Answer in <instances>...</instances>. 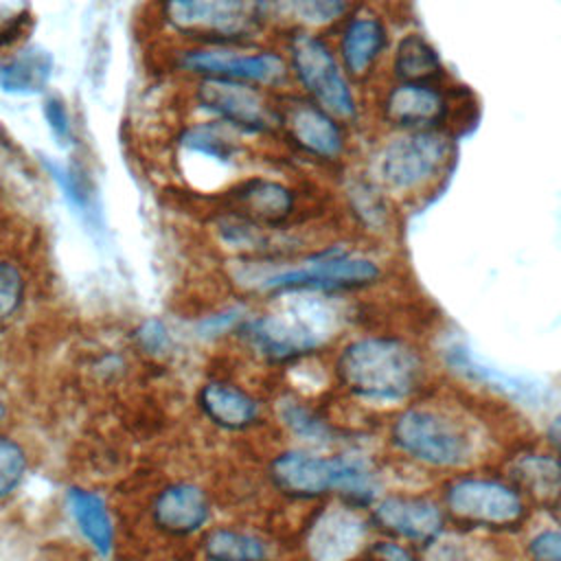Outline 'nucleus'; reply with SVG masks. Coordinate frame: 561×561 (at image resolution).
I'll return each mask as SVG.
<instances>
[{
  "instance_id": "nucleus-1",
  "label": "nucleus",
  "mask_w": 561,
  "mask_h": 561,
  "mask_svg": "<svg viewBox=\"0 0 561 561\" xmlns=\"http://www.w3.org/2000/svg\"><path fill=\"white\" fill-rule=\"evenodd\" d=\"M145 20L160 48L274 39L267 0H149Z\"/></svg>"
},
{
  "instance_id": "nucleus-2",
  "label": "nucleus",
  "mask_w": 561,
  "mask_h": 561,
  "mask_svg": "<svg viewBox=\"0 0 561 561\" xmlns=\"http://www.w3.org/2000/svg\"><path fill=\"white\" fill-rule=\"evenodd\" d=\"M379 276L381 270L373 259L340 245L324 248L300 261H278L272 256L243 261L237 272V280L241 285L272 296L362 289L377 283Z\"/></svg>"
},
{
  "instance_id": "nucleus-3",
  "label": "nucleus",
  "mask_w": 561,
  "mask_h": 561,
  "mask_svg": "<svg viewBox=\"0 0 561 561\" xmlns=\"http://www.w3.org/2000/svg\"><path fill=\"white\" fill-rule=\"evenodd\" d=\"M456 162L451 131H388L368 151L364 171L390 197L432 193Z\"/></svg>"
},
{
  "instance_id": "nucleus-4",
  "label": "nucleus",
  "mask_w": 561,
  "mask_h": 561,
  "mask_svg": "<svg viewBox=\"0 0 561 561\" xmlns=\"http://www.w3.org/2000/svg\"><path fill=\"white\" fill-rule=\"evenodd\" d=\"M164 68L180 81L230 79L274 94L291 90L287 59L276 39L217 46L162 48Z\"/></svg>"
},
{
  "instance_id": "nucleus-5",
  "label": "nucleus",
  "mask_w": 561,
  "mask_h": 561,
  "mask_svg": "<svg viewBox=\"0 0 561 561\" xmlns=\"http://www.w3.org/2000/svg\"><path fill=\"white\" fill-rule=\"evenodd\" d=\"M274 39L287 59L291 90L357 129L364 118L362 88L346 75L331 37L285 33Z\"/></svg>"
},
{
  "instance_id": "nucleus-6",
  "label": "nucleus",
  "mask_w": 561,
  "mask_h": 561,
  "mask_svg": "<svg viewBox=\"0 0 561 561\" xmlns=\"http://www.w3.org/2000/svg\"><path fill=\"white\" fill-rule=\"evenodd\" d=\"M353 127L300 96L294 90L278 94V127L272 147L309 169L344 173L355 153Z\"/></svg>"
},
{
  "instance_id": "nucleus-7",
  "label": "nucleus",
  "mask_w": 561,
  "mask_h": 561,
  "mask_svg": "<svg viewBox=\"0 0 561 561\" xmlns=\"http://www.w3.org/2000/svg\"><path fill=\"white\" fill-rule=\"evenodd\" d=\"M276 311L259 318H248L241 327L250 344L274 362L305 355L333 333L337 313L327 298L311 291L283 294Z\"/></svg>"
},
{
  "instance_id": "nucleus-8",
  "label": "nucleus",
  "mask_w": 561,
  "mask_h": 561,
  "mask_svg": "<svg viewBox=\"0 0 561 561\" xmlns=\"http://www.w3.org/2000/svg\"><path fill=\"white\" fill-rule=\"evenodd\" d=\"M184 107L193 116L219 121L256 145L274 142L278 94L230 79L184 81Z\"/></svg>"
},
{
  "instance_id": "nucleus-9",
  "label": "nucleus",
  "mask_w": 561,
  "mask_h": 561,
  "mask_svg": "<svg viewBox=\"0 0 561 561\" xmlns=\"http://www.w3.org/2000/svg\"><path fill=\"white\" fill-rule=\"evenodd\" d=\"M342 381L359 397L375 401L403 399L421 381V359L392 337H362L351 342L337 362Z\"/></svg>"
},
{
  "instance_id": "nucleus-10",
  "label": "nucleus",
  "mask_w": 561,
  "mask_h": 561,
  "mask_svg": "<svg viewBox=\"0 0 561 561\" xmlns=\"http://www.w3.org/2000/svg\"><path fill=\"white\" fill-rule=\"evenodd\" d=\"M254 145L256 142L241 136L232 127L193 114L191 118H184L171 134V151L175 162L182 164L184 175L202 173L206 180L219 175L226 188L248 171V164L256 153ZM213 186L217 197L219 188L215 180Z\"/></svg>"
},
{
  "instance_id": "nucleus-11",
  "label": "nucleus",
  "mask_w": 561,
  "mask_h": 561,
  "mask_svg": "<svg viewBox=\"0 0 561 561\" xmlns=\"http://www.w3.org/2000/svg\"><path fill=\"white\" fill-rule=\"evenodd\" d=\"M456 90L445 81H388L377 90L375 116L388 131H451L458 105Z\"/></svg>"
},
{
  "instance_id": "nucleus-12",
  "label": "nucleus",
  "mask_w": 561,
  "mask_h": 561,
  "mask_svg": "<svg viewBox=\"0 0 561 561\" xmlns=\"http://www.w3.org/2000/svg\"><path fill=\"white\" fill-rule=\"evenodd\" d=\"M274 482L289 495L313 497L331 489L355 502H368L375 495V476L348 458H318L302 451H287L272 462Z\"/></svg>"
},
{
  "instance_id": "nucleus-13",
  "label": "nucleus",
  "mask_w": 561,
  "mask_h": 561,
  "mask_svg": "<svg viewBox=\"0 0 561 561\" xmlns=\"http://www.w3.org/2000/svg\"><path fill=\"white\" fill-rule=\"evenodd\" d=\"M302 197L305 188L289 175L245 171L217 197V204L270 230H283L300 215Z\"/></svg>"
},
{
  "instance_id": "nucleus-14",
  "label": "nucleus",
  "mask_w": 561,
  "mask_h": 561,
  "mask_svg": "<svg viewBox=\"0 0 561 561\" xmlns=\"http://www.w3.org/2000/svg\"><path fill=\"white\" fill-rule=\"evenodd\" d=\"M333 48L346 75L359 85L368 88L390 57V26L386 18L364 2L355 9L331 35Z\"/></svg>"
},
{
  "instance_id": "nucleus-15",
  "label": "nucleus",
  "mask_w": 561,
  "mask_h": 561,
  "mask_svg": "<svg viewBox=\"0 0 561 561\" xmlns=\"http://www.w3.org/2000/svg\"><path fill=\"white\" fill-rule=\"evenodd\" d=\"M392 436L403 451L430 465H460L469 454L467 436L451 421L425 410L405 412Z\"/></svg>"
},
{
  "instance_id": "nucleus-16",
  "label": "nucleus",
  "mask_w": 561,
  "mask_h": 561,
  "mask_svg": "<svg viewBox=\"0 0 561 561\" xmlns=\"http://www.w3.org/2000/svg\"><path fill=\"white\" fill-rule=\"evenodd\" d=\"M447 502L458 517L484 526H508L519 522L524 515V504L519 495L497 482H456L449 489Z\"/></svg>"
},
{
  "instance_id": "nucleus-17",
  "label": "nucleus",
  "mask_w": 561,
  "mask_h": 561,
  "mask_svg": "<svg viewBox=\"0 0 561 561\" xmlns=\"http://www.w3.org/2000/svg\"><path fill=\"white\" fill-rule=\"evenodd\" d=\"M366 0H267L274 37L316 33L331 37L335 28Z\"/></svg>"
},
{
  "instance_id": "nucleus-18",
  "label": "nucleus",
  "mask_w": 561,
  "mask_h": 561,
  "mask_svg": "<svg viewBox=\"0 0 561 561\" xmlns=\"http://www.w3.org/2000/svg\"><path fill=\"white\" fill-rule=\"evenodd\" d=\"M364 539V522L348 508H327L309 528L307 550L313 561H344Z\"/></svg>"
},
{
  "instance_id": "nucleus-19",
  "label": "nucleus",
  "mask_w": 561,
  "mask_h": 561,
  "mask_svg": "<svg viewBox=\"0 0 561 561\" xmlns=\"http://www.w3.org/2000/svg\"><path fill=\"white\" fill-rule=\"evenodd\" d=\"M53 70L50 50L37 44H22L0 59V90L11 96L46 94Z\"/></svg>"
},
{
  "instance_id": "nucleus-20",
  "label": "nucleus",
  "mask_w": 561,
  "mask_h": 561,
  "mask_svg": "<svg viewBox=\"0 0 561 561\" xmlns=\"http://www.w3.org/2000/svg\"><path fill=\"white\" fill-rule=\"evenodd\" d=\"M42 167L53 184L59 188L68 206L79 215V219L85 226L99 230L103 226V213L99 206L96 186L90 180L88 171L79 162H59L53 158L42 160Z\"/></svg>"
},
{
  "instance_id": "nucleus-21",
  "label": "nucleus",
  "mask_w": 561,
  "mask_h": 561,
  "mask_svg": "<svg viewBox=\"0 0 561 561\" xmlns=\"http://www.w3.org/2000/svg\"><path fill=\"white\" fill-rule=\"evenodd\" d=\"M388 75L392 81H445L447 72L432 42L416 31L397 39L390 50Z\"/></svg>"
},
{
  "instance_id": "nucleus-22",
  "label": "nucleus",
  "mask_w": 561,
  "mask_h": 561,
  "mask_svg": "<svg viewBox=\"0 0 561 561\" xmlns=\"http://www.w3.org/2000/svg\"><path fill=\"white\" fill-rule=\"evenodd\" d=\"M377 522L408 539H430L440 530L438 508L419 497H388L375 511Z\"/></svg>"
},
{
  "instance_id": "nucleus-23",
  "label": "nucleus",
  "mask_w": 561,
  "mask_h": 561,
  "mask_svg": "<svg viewBox=\"0 0 561 561\" xmlns=\"http://www.w3.org/2000/svg\"><path fill=\"white\" fill-rule=\"evenodd\" d=\"M153 517L164 530L186 535L206 522L208 502L197 486L175 484L160 493L153 506Z\"/></svg>"
},
{
  "instance_id": "nucleus-24",
  "label": "nucleus",
  "mask_w": 561,
  "mask_h": 561,
  "mask_svg": "<svg viewBox=\"0 0 561 561\" xmlns=\"http://www.w3.org/2000/svg\"><path fill=\"white\" fill-rule=\"evenodd\" d=\"M513 480L539 506L561 504V462L550 456H526L513 465Z\"/></svg>"
},
{
  "instance_id": "nucleus-25",
  "label": "nucleus",
  "mask_w": 561,
  "mask_h": 561,
  "mask_svg": "<svg viewBox=\"0 0 561 561\" xmlns=\"http://www.w3.org/2000/svg\"><path fill=\"white\" fill-rule=\"evenodd\" d=\"M68 506L79 530L92 543V548L101 554H110L114 530L103 500L85 489H70Z\"/></svg>"
},
{
  "instance_id": "nucleus-26",
  "label": "nucleus",
  "mask_w": 561,
  "mask_h": 561,
  "mask_svg": "<svg viewBox=\"0 0 561 561\" xmlns=\"http://www.w3.org/2000/svg\"><path fill=\"white\" fill-rule=\"evenodd\" d=\"M199 403L202 410L221 427L239 430L256 419V403L241 390L224 383L204 386V390L199 392Z\"/></svg>"
},
{
  "instance_id": "nucleus-27",
  "label": "nucleus",
  "mask_w": 561,
  "mask_h": 561,
  "mask_svg": "<svg viewBox=\"0 0 561 561\" xmlns=\"http://www.w3.org/2000/svg\"><path fill=\"white\" fill-rule=\"evenodd\" d=\"M449 362L454 368H458L460 373L469 375L471 379H478V381H484L486 386H493L515 399H522V401H537L539 399V383L533 381V379H526V377H517V375H508V373H502L497 368H491L482 362H478L476 357H471V353H467V348H460V346H454L449 348Z\"/></svg>"
},
{
  "instance_id": "nucleus-28",
  "label": "nucleus",
  "mask_w": 561,
  "mask_h": 561,
  "mask_svg": "<svg viewBox=\"0 0 561 561\" xmlns=\"http://www.w3.org/2000/svg\"><path fill=\"white\" fill-rule=\"evenodd\" d=\"M206 554L213 561H263L265 550L259 539L234 530H215L206 539Z\"/></svg>"
},
{
  "instance_id": "nucleus-29",
  "label": "nucleus",
  "mask_w": 561,
  "mask_h": 561,
  "mask_svg": "<svg viewBox=\"0 0 561 561\" xmlns=\"http://www.w3.org/2000/svg\"><path fill=\"white\" fill-rule=\"evenodd\" d=\"M26 276L11 259H0V327H4L24 305Z\"/></svg>"
},
{
  "instance_id": "nucleus-30",
  "label": "nucleus",
  "mask_w": 561,
  "mask_h": 561,
  "mask_svg": "<svg viewBox=\"0 0 561 561\" xmlns=\"http://www.w3.org/2000/svg\"><path fill=\"white\" fill-rule=\"evenodd\" d=\"M278 414L283 423L300 438L313 440V443H327L329 440V427L322 419H318L309 408L300 405L298 401L285 399L278 405Z\"/></svg>"
},
{
  "instance_id": "nucleus-31",
  "label": "nucleus",
  "mask_w": 561,
  "mask_h": 561,
  "mask_svg": "<svg viewBox=\"0 0 561 561\" xmlns=\"http://www.w3.org/2000/svg\"><path fill=\"white\" fill-rule=\"evenodd\" d=\"M42 116L46 121V127L55 142L61 149H70L77 145V127L75 118L66 105V101L59 94H46L42 101Z\"/></svg>"
},
{
  "instance_id": "nucleus-32",
  "label": "nucleus",
  "mask_w": 561,
  "mask_h": 561,
  "mask_svg": "<svg viewBox=\"0 0 561 561\" xmlns=\"http://www.w3.org/2000/svg\"><path fill=\"white\" fill-rule=\"evenodd\" d=\"M24 471H26L24 449L15 440L0 436V500L22 482Z\"/></svg>"
},
{
  "instance_id": "nucleus-33",
  "label": "nucleus",
  "mask_w": 561,
  "mask_h": 561,
  "mask_svg": "<svg viewBox=\"0 0 561 561\" xmlns=\"http://www.w3.org/2000/svg\"><path fill=\"white\" fill-rule=\"evenodd\" d=\"M136 342L149 355H164L171 351V344H173L167 324L158 318H149L140 322V327L136 329Z\"/></svg>"
},
{
  "instance_id": "nucleus-34",
  "label": "nucleus",
  "mask_w": 561,
  "mask_h": 561,
  "mask_svg": "<svg viewBox=\"0 0 561 561\" xmlns=\"http://www.w3.org/2000/svg\"><path fill=\"white\" fill-rule=\"evenodd\" d=\"M245 322H248V316H245L243 307H228V309H221L219 313H213V316L199 320L197 331L204 337H215V335L232 331L237 327L241 329Z\"/></svg>"
},
{
  "instance_id": "nucleus-35",
  "label": "nucleus",
  "mask_w": 561,
  "mask_h": 561,
  "mask_svg": "<svg viewBox=\"0 0 561 561\" xmlns=\"http://www.w3.org/2000/svg\"><path fill=\"white\" fill-rule=\"evenodd\" d=\"M530 550L537 561H561V533L548 530L533 539Z\"/></svg>"
},
{
  "instance_id": "nucleus-36",
  "label": "nucleus",
  "mask_w": 561,
  "mask_h": 561,
  "mask_svg": "<svg viewBox=\"0 0 561 561\" xmlns=\"http://www.w3.org/2000/svg\"><path fill=\"white\" fill-rule=\"evenodd\" d=\"M373 554L377 561H414L408 550H403L394 543H379V546H375Z\"/></svg>"
},
{
  "instance_id": "nucleus-37",
  "label": "nucleus",
  "mask_w": 561,
  "mask_h": 561,
  "mask_svg": "<svg viewBox=\"0 0 561 561\" xmlns=\"http://www.w3.org/2000/svg\"><path fill=\"white\" fill-rule=\"evenodd\" d=\"M548 436H550V443L561 451V414L550 423Z\"/></svg>"
},
{
  "instance_id": "nucleus-38",
  "label": "nucleus",
  "mask_w": 561,
  "mask_h": 561,
  "mask_svg": "<svg viewBox=\"0 0 561 561\" xmlns=\"http://www.w3.org/2000/svg\"><path fill=\"white\" fill-rule=\"evenodd\" d=\"M2 414H4V405H2V401H0V419H2Z\"/></svg>"
}]
</instances>
